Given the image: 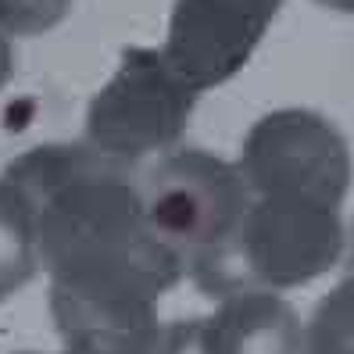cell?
Here are the masks:
<instances>
[{"label":"cell","mask_w":354,"mask_h":354,"mask_svg":"<svg viewBox=\"0 0 354 354\" xmlns=\"http://www.w3.org/2000/svg\"><path fill=\"white\" fill-rule=\"evenodd\" d=\"M304 354H354V276L337 283L311 311Z\"/></svg>","instance_id":"30bf717a"},{"label":"cell","mask_w":354,"mask_h":354,"mask_svg":"<svg viewBox=\"0 0 354 354\" xmlns=\"http://www.w3.org/2000/svg\"><path fill=\"white\" fill-rule=\"evenodd\" d=\"M22 354H36V351H22Z\"/></svg>","instance_id":"2e32d148"},{"label":"cell","mask_w":354,"mask_h":354,"mask_svg":"<svg viewBox=\"0 0 354 354\" xmlns=\"http://www.w3.org/2000/svg\"><path fill=\"white\" fill-rule=\"evenodd\" d=\"M197 90L186 82L161 50L129 47L122 65L86 111L90 147L118 165L143 154L169 151L186 133Z\"/></svg>","instance_id":"3957f363"},{"label":"cell","mask_w":354,"mask_h":354,"mask_svg":"<svg viewBox=\"0 0 354 354\" xmlns=\"http://www.w3.org/2000/svg\"><path fill=\"white\" fill-rule=\"evenodd\" d=\"M11 68H15V54H11V44L4 39V32H0V90L8 86V79H11Z\"/></svg>","instance_id":"4fadbf2b"},{"label":"cell","mask_w":354,"mask_h":354,"mask_svg":"<svg viewBox=\"0 0 354 354\" xmlns=\"http://www.w3.org/2000/svg\"><path fill=\"white\" fill-rule=\"evenodd\" d=\"M36 268V204L15 179L0 176V301L22 290Z\"/></svg>","instance_id":"9c48e42d"},{"label":"cell","mask_w":354,"mask_h":354,"mask_svg":"<svg viewBox=\"0 0 354 354\" xmlns=\"http://www.w3.org/2000/svg\"><path fill=\"white\" fill-rule=\"evenodd\" d=\"M72 0H0V32L39 36L68 15Z\"/></svg>","instance_id":"8fae6325"},{"label":"cell","mask_w":354,"mask_h":354,"mask_svg":"<svg viewBox=\"0 0 354 354\" xmlns=\"http://www.w3.org/2000/svg\"><path fill=\"white\" fill-rule=\"evenodd\" d=\"M240 172L258 197L340 207L351 186V151L340 129L322 115L283 108L251 126L243 140Z\"/></svg>","instance_id":"277c9868"},{"label":"cell","mask_w":354,"mask_h":354,"mask_svg":"<svg viewBox=\"0 0 354 354\" xmlns=\"http://www.w3.org/2000/svg\"><path fill=\"white\" fill-rule=\"evenodd\" d=\"M140 194L154 233L183 258L204 294L229 297L251 290L236 258L251 186L236 165L207 151H176L147 176Z\"/></svg>","instance_id":"7a4b0ae2"},{"label":"cell","mask_w":354,"mask_h":354,"mask_svg":"<svg viewBox=\"0 0 354 354\" xmlns=\"http://www.w3.org/2000/svg\"><path fill=\"white\" fill-rule=\"evenodd\" d=\"M201 344L204 354H304V326L272 290H240L201 319Z\"/></svg>","instance_id":"ba28073f"},{"label":"cell","mask_w":354,"mask_h":354,"mask_svg":"<svg viewBox=\"0 0 354 354\" xmlns=\"http://www.w3.org/2000/svg\"><path fill=\"white\" fill-rule=\"evenodd\" d=\"M347 268L354 276V225H351V236H347Z\"/></svg>","instance_id":"9a60e30c"},{"label":"cell","mask_w":354,"mask_h":354,"mask_svg":"<svg viewBox=\"0 0 354 354\" xmlns=\"http://www.w3.org/2000/svg\"><path fill=\"white\" fill-rule=\"evenodd\" d=\"M36 204L39 265L50 286L90 297H147L172 290L186 265L165 243L118 161L90 143H44L8 165Z\"/></svg>","instance_id":"6da1fadb"},{"label":"cell","mask_w":354,"mask_h":354,"mask_svg":"<svg viewBox=\"0 0 354 354\" xmlns=\"http://www.w3.org/2000/svg\"><path fill=\"white\" fill-rule=\"evenodd\" d=\"M154 354H204L201 344V319H179L161 329V340Z\"/></svg>","instance_id":"7c38bea8"},{"label":"cell","mask_w":354,"mask_h":354,"mask_svg":"<svg viewBox=\"0 0 354 354\" xmlns=\"http://www.w3.org/2000/svg\"><path fill=\"white\" fill-rule=\"evenodd\" d=\"M344 251V225L337 207L315 201H286V197H258L251 201L236 258L247 286H304L337 265ZM254 290V286H251Z\"/></svg>","instance_id":"5b68a950"},{"label":"cell","mask_w":354,"mask_h":354,"mask_svg":"<svg viewBox=\"0 0 354 354\" xmlns=\"http://www.w3.org/2000/svg\"><path fill=\"white\" fill-rule=\"evenodd\" d=\"M315 4H326V8H333V11H347V15H354V0H315Z\"/></svg>","instance_id":"5bb4252c"},{"label":"cell","mask_w":354,"mask_h":354,"mask_svg":"<svg viewBox=\"0 0 354 354\" xmlns=\"http://www.w3.org/2000/svg\"><path fill=\"white\" fill-rule=\"evenodd\" d=\"M50 315L65 354H154L158 304L147 297H90L50 286Z\"/></svg>","instance_id":"52a82bcc"},{"label":"cell","mask_w":354,"mask_h":354,"mask_svg":"<svg viewBox=\"0 0 354 354\" xmlns=\"http://www.w3.org/2000/svg\"><path fill=\"white\" fill-rule=\"evenodd\" d=\"M279 8L283 0H176L161 54L197 93L212 90L251 61Z\"/></svg>","instance_id":"8992f818"}]
</instances>
